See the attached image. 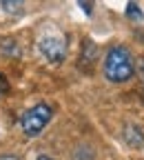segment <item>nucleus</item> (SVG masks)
<instances>
[{
	"instance_id": "4",
	"label": "nucleus",
	"mask_w": 144,
	"mask_h": 160,
	"mask_svg": "<svg viewBox=\"0 0 144 160\" xmlns=\"http://www.w3.org/2000/svg\"><path fill=\"white\" fill-rule=\"evenodd\" d=\"M127 13H129L131 18H137V20L142 18V13H140V9H137V5H133V2L129 5V9H127Z\"/></svg>"
},
{
	"instance_id": "5",
	"label": "nucleus",
	"mask_w": 144,
	"mask_h": 160,
	"mask_svg": "<svg viewBox=\"0 0 144 160\" xmlns=\"http://www.w3.org/2000/svg\"><path fill=\"white\" fill-rule=\"evenodd\" d=\"M7 89H9V82H7L5 73H0V96H5V93H7Z\"/></svg>"
},
{
	"instance_id": "7",
	"label": "nucleus",
	"mask_w": 144,
	"mask_h": 160,
	"mask_svg": "<svg viewBox=\"0 0 144 160\" xmlns=\"http://www.w3.org/2000/svg\"><path fill=\"white\" fill-rule=\"evenodd\" d=\"M137 69H140V76H142V80H144V58L137 60Z\"/></svg>"
},
{
	"instance_id": "1",
	"label": "nucleus",
	"mask_w": 144,
	"mask_h": 160,
	"mask_svg": "<svg viewBox=\"0 0 144 160\" xmlns=\"http://www.w3.org/2000/svg\"><path fill=\"white\" fill-rule=\"evenodd\" d=\"M135 65L133 58L124 47H111L107 58H104V76L111 82H127L129 78H133Z\"/></svg>"
},
{
	"instance_id": "6",
	"label": "nucleus",
	"mask_w": 144,
	"mask_h": 160,
	"mask_svg": "<svg viewBox=\"0 0 144 160\" xmlns=\"http://www.w3.org/2000/svg\"><path fill=\"white\" fill-rule=\"evenodd\" d=\"M2 7H5V9H7V11H11V9H13V11H16V9H18V7H22V2H2Z\"/></svg>"
},
{
	"instance_id": "3",
	"label": "nucleus",
	"mask_w": 144,
	"mask_h": 160,
	"mask_svg": "<svg viewBox=\"0 0 144 160\" xmlns=\"http://www.w3.org/2000/svg\"><path fill=\"white\" fill-rule=\"evenodd\" d=\"M40 51L51 62H62L65 56H67V42L60 36H45L40 40Z\"/></svg>"
},
{
	"instance_id": "8",
	"label": "nucleus",
	"mask_w": 144,
	"mask_h": 160,
	"mask_svg": "<svg viewBox=\"0 0 144 160\" xmlns=\"http://www.w3.org/2000/svg\"><path fill=\"white\" fill-rule=\"evenodd\" d=\"M38 160H53V158H49V156H40Z\"/></svg>"
},
{
	"instance_id": "2",
	"label": "nucleus",
	"mask_w": 144,
	"mask_h": 160,
	"mask_svg": "<svg viewBox=\"0 0 144 160\" xmlns=\"http://www.w3.org/2000/svg\"><path fill=\"white\" fill-rule=\"evenodd\" d=\"M51 116H53L51 107L45 105V102H40V105L27 109L22 113V118H20V127H22V131L27 136H38L40 131L47 127V122L51 120Z\"/></svg>"
}]
</instances>
